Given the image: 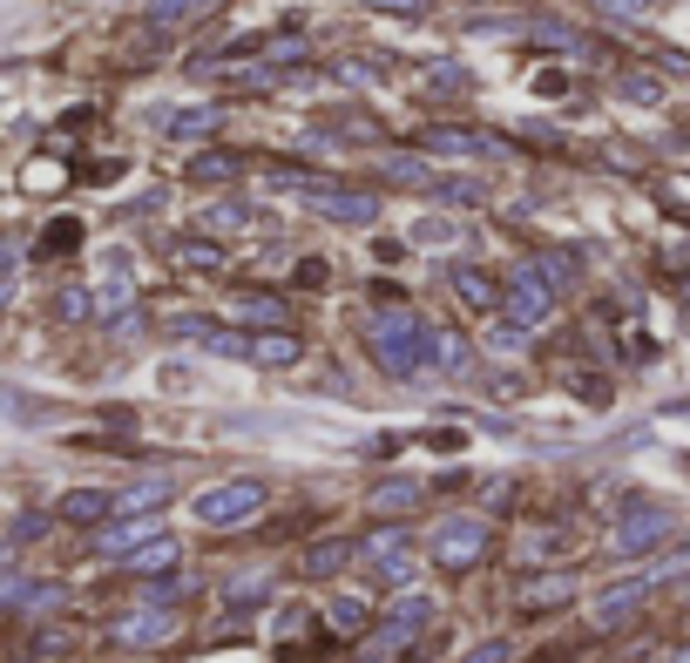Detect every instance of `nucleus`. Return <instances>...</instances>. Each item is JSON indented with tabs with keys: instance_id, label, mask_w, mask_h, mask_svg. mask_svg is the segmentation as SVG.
<instances>
[{
	"instance_id": "f8f14e48",
	"label": "nucleus",
	"mask_w": 690,
	"mask_h": 663,
	"mask_svg": "<svg viewBox=\"0 0 690 663\" xmlns=\"http://www.w3.org/2000/svg\"><path fill=\"white\" fill-rule=\"evenodd\" d=\"M68 251H81V224H75V217H55V224L41 230V244H34V258H68Z\"/></svg>"
},
{
	"instance_id": "bb28decb",
	"label": "nucleus",
	"mask_w": 690,
	"mask_h": 663,
	"mask_svg": "<svg viewBox=\"0 0 690 663\" xmlns=\"http://www.w3.org/2000/svg\"><path fill=\"white\" fill-rule=\"evenodd\" d=\"M298 285H305V291H318V285H325V265H318V258H305V265H298Z\"/></svg>"
},
{
	"instance_id": "6e6552de",
	"label": "nucleus",
	"mask_w": 690,
	"mask_h": 663,
	"mask_svg": "<svg viewBox=\"0 0 690 663\" xmlns=\"http://www.w3.org/2000/svg\"><path fill=\"white\" fill-rule=\"evenodd\" d=\"M210 8H224V0H149L142 21H156V28H184V21H204Z\"/></svg>"
},
{
	"instance_id": "4468645a",
	"label": "nucleus",
	"mask_w": 690,
	"mask_h": 663,
	"mask_svg": "<svg viewBox=\"0 0 690 663\" xmlns=\"http://www.w3.org/2000/svg\"><path fill=\"white\" fill-rule=\"evenodd\" d=\"M345 562H353V542H318V548H305V575H338Z\"/></svg>"
},
{
	"instance_id": "20e7f679",
	"label": "nucleus",
	"mask_w": 690,
	"mask_h": 663,
	"mask_svg": "<svg viewBox=\"0 0 690 663\" xmlns=\"http://www.w3.org/2000/svg\"><path fill=\"white\" fill-rule=\"evenodd\" d=\"M487 555V528L474 522V515H454L441 535H434V562H447V568H474Z\"/></svg>"
},
{
	"instance_id": "4be33fe9",
	"label": "nucleus",
	"mask_w": 690,
	"mask_h": 663,
	"mask_svg": "<svg viewBox=\"0 0 690 663\" xmlns=\"http://www.w3.org/2000/svg\"><path fill=\"white\" fill-rule=\"evenodd\" d=\"M89 305H96L89 291H61V298H55V311H61V318H89Z\"/></svg>"
},
{
	"instance_id": "f257e3e1",
	"label": "nucleus",
	"mask_w": 690,
	"mask_h": 663,
	"mask_svg": "<svg viewBox=\"0 0 690 663\" xmlns=\"http://www.w3.org/2000/svg\"><path fill=\"white\" fill-rule=\"evenodd\" d=\"M265 508V481H224V487H204L197 494V522L204 528H237Z\"/></svg>"
},
{
	"instance_id": "6ab92c4d",
	"label": "nucleus",
	"mask_w": 690,
	"mask_h": 663,
	"mask_svg": "<svg viewBox=\"0 0 690 663\" xmlns=\"http://www.w3.org/2000/svg\"><path fill=\"white\" fill-rule=\"evenodd\" d=\"M617 89H623L630 102H663V89H657V75H623Z\"/></svg>"
},
{
	"instance_id": "7ed1b4c3",
	"label": "nucleus",
	"mask_w": 690,
	"mask_h": 663,
	"mask_svg": "<svg viewBox=\"0 0 690 663\" xmlns=\"http://www.w3.org/2000/svg\"><path fill=\"white\" fill-rule=\"evenodd\" d=\"M305 204L332 224H373L379 217V197L373 190H338V184H305Z\"/></svg>"
},
{
	"instance_id": "423d86ee",
	"label": "nucleus",
	"mask_w": 690,
	"mask_h": 663,
	"mask_svg": "<svg viewBox=\"0 0 690 663\" xmlns=\"http://www.w3.org/2000/svg\"><path fill=\"white\" fill-rule=\"evenodd\" d=\"M298 332H257V339L244 346V359H257V366H298Z\"/></svg>"
},
{
	"instance_id": "39448f33",
	"label": "nucleus",
	"mask_w": 690,
	"mask_h": 663,
	"mask_svg": "<svg viewBox=\"0 0 690 663\" xmlns=\"http://www.w3.org/2000/svg\"><path fill=\"white\" fill-rule=\"evenodd\" d=\"M426 149H447V156H494V136L481 129H454V122H434V129H420Z\"/></svg>"
},
{
	"instance_id": "f3484780",
	"label": "nucleus",
	"mask_w": 690,
	"mask_h": 663,
	"mask_svg": "<svg viewBox=\"0 0 690 663\" xmlns=\"http://www.w3.org/2000/svg\"><path fill=\"white\" fill-rule=\"evenodd\" d=\"M257 55H265V61H305L312 41H298V34H272V41H257Z\"/></svg>"
},
{
	"instance_id": "393cba45",
	"label": "nucleus",
	"mask_w": 690,
	"mask_h": 663,
	"mask_svg": "<svg viewBox=\"0 0 690 663\" xmlns=\"http://www.w3.org/2000/svg\"><path fill=\"white\" fill-rule=\"evenodd\" d=\"M210 122H217V116H210V109H204V116H177V122H169V136H204V129H210Z\"/></svg>"
},
{
	"instance_id": "aec40b11",
	"label": "nucleus",
	"mask_w": 690,
	"mask_h": 663,
	"mask_svg": "<svg viewBox=\"0 0 690 663\" xmlns=\"http://www.w3.org/2000/svg\"><path fill=\"white\" fill-rule=\"evenodd\" d=\"M373 14H400V21H420L426 14V0H366Z\"/></svg>"
},
{
	"instance_id": "a211bd4d",
	"label": "nucleus",
	"mask_w": 690,
	"mask_h": 663,
	"mask_svg": "<svg viewBox=\"0 0 690 663\" xmlns=\"http://www.w3.org/2000/svg\"><path fill=\"white\" fill-rule=\"evenodd\" d=\"M650 542H663V515H643V522H630L617 535V548H650Z\"/></svg>"
},
{
	"instance_id": "dca6fc26",
	"label": "nucleus",
	"mask_w": 690,
	"mask_h": 663,
	"mask_svg": "<svg viewBox=\"0 0 690 663\" xmlns=\"http://www.w3.org/2000/svg\"><path fill=\"white\" fill-rule=\"evenodd\" d=\"M177 265H184V271H217V265H224V251H217V244L184 237V244H177Z\"/></svg>"
},
{
	"instance_id": "f03ea898",
	"label": "nucleus",
	"mask_w": 690,
	"mask_h": 663,
	"mask_svg": "<svg viewBox=\"0 0 690 663\" xmlns=\"http://www.w3.org/2000/svg\"><path fill=\"white\" fill-rule=\"evenodd\" d=\"M549 305H555V291H549V278H542L535 265H522V271H514V285L501 291V311H507L514 325H549Z\"/></svg>"
},
{
	"instance_id": "ddd939ff",
	"label": "nucleus",
	"mask_w": 690,
	"mask_h": 663,
	"mask_svg": "<svg viewBox=\"0 0 690 663\" xmlns=\"http://www.w3.org/2000/svg\"><path fill=\"white\" fill-rule=\"evenodd\" d=\"M230 177H244V162H237V156H224V149H210V156H197V162H190V184H230Z\"/></svg>"
},
{
	"instance_id": "412c9836",
	"label": "nucleus",
	"mask_w": 690,
	"mask_h": 663,
	"mask_svg": "<svg viewBox=\"0 0 690 663\" xmlns=\"http://www.w3.org/2000/svg\"><path fill=\"white\" fill-rule=\"evenodd\" d=\"M244 224H250L244 204H217V210H210V230H244Z\"/></svg>"
},
{
	"instance_id": "a878e982",
	"label": "nucleus",
	"mask_w": 690,
	"mask_h": 663,
	"mask_svg": "<svg viewBox=\"0 0 690 663\" xmlns=\"http://www.w3.org/2000/svg\"><path fill=\"white\" fill-rule=\"evenodd\" d=\"M413 237H420V244H447L454 224H441V217H434V224H413Z\"/></svg>"
},
{
	"instance_id": "0eeeda50",
	"label": "nucleus",
	"mask_w": 690,
	"mask_h": 663,
	"mask_svg": "<svg viewBox=\"0 0 690 663\" xmlns=\"http://www.w3.org/2000/svg\"><path fill=\"white\" fill-rule=\"evenodd\" d=\"M454 291H461V305H467V311H501V285H494L487 271H474V265H461V271H454Z\"/></svg>"
},
{
	"instance_id": "b1692460",
	"label": "nucleus",
	"mask_w": 690,
	"mask_h": 663,
	"mask_svg": "<svg viewBox=\"0 0 690 663\" xmlns=\"http://www.w3.org/2000/svg\"><path fill=\"white\" fill-rule=\"evenodd\" d=\"M595 8H602V14H623V21H643L650 0H595Z\"/></svg>"
},
{
	"instance_id": "2eb2a0df",
	"label": "nucleus",
	"mask_w": 690,
	"mask_h": 663,
	"mask_svg": "<svg viewBox=\"0 0 690 663\" xmlns=\"http://www.w3.org/2000/svg\"><path fill=\"white\" fill-rule=\"evenodd\" d=\"M230 318H237V325H278V318H285V305H278V298H237V305H230Z\"/></svg>"
},
{
	"instance_id": "1a4fd4ad",
	"label": "nucleus",
	"mask_w": 690,
	"mask_h": 663,
	"mask_svg": "<svg viewBox=\"0 0 690 663\" xmlns=\"http://www.w3.org/2000/svg\"><path fill=\"white\" fill-rule=\"evenodd\" d=\"M420 89H426V96H441V102H454V96H467V89H474V75H467V68H454V61H441V68H426V75H420Z\"/></svg>"
},
{
	"instance_id": "cd10ccee",
	"label": "nucleus",
	"mask_w": 690,
	"mask_h": 663,
	"mask_svg": "<svg viewBox=\"0 0 690 663\" xmlns=\"http://www.w3.org/2000/svg\"><path fill=\"white\" fill-rule=\"evenodd\" d=\"M8 265H14V244H8V237H0V278H8Z\"/></svg>"
},
{
	"instance_id": "9d476101",
	"label": "nucleus",
	"mask_w": 690,
	"mask_h": 663,
	"mask_svg": "<svg viewBox=\"0 0 690 663\" xmlns=\"http://www.w3.org/2000/svg\"><path fill=\"white\" fill-rule=\"evenodd\" d=\"M116 502H109V494L102 487H75V494H61V522H102Z\"/></svg>"
},
{
	"instance_id": "9b49d317",
	"label": "nucleus",
	"mask_w": 690,
	"mask_h": 663,
	"mask_svg": "<svg viewBox=\"0 0 690 663\" xmlns=\"http://www.w3.org/2000/svg\"><path fill=\"white\" fill-rule=\"evenodd\" d=\"M366 508L373 515H400V508H420V481H386L366 494Z\"/></svg>"
},
{
	"instance_id": "5701e85b",
	"label": "nucleus",
	"mask_w": 690,
	"mask_h": 663,
	"mask_svg": "<svg viewBox=\"0 0 690 663\" xmlns=\"http://www.w3.org/2000/svg\"><path fill=\"white\" fill-rule=\"evenodd\" d=\"M169 562H177V548H169V542H156V548H142L129 568H169Z\"/></svg>"
}]
</instances>
